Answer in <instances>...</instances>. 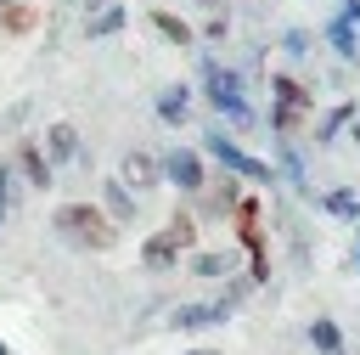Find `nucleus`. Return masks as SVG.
<instances>
[{
  "label": "nucleus",
  "mask_w": 360,
  "mask_h": 355,
  "mask_svg": "<svg viewBox=\"0 0 360 355\" xmlns=\"http://www.w3.org/2000/svg\"><path fill=\"white\" fill-rule=\"evenodd\" d=\"M270 169H276V175H281V180H292V186H304V163H298V152H292V147H287V135H281V158H276V163H270Z\"/></svg>",
  "instance_id": "nucleus-20"
},
{
  "label": "nucleus",
  "mask_w": 360,
  "mask_h": 355,
  "mask_svg": "<svg viewBox=\"0 0 360 355\" xmlns=\"http://www.w3.org/2000/svg\"><path fill=\"white\" fill-rule=\"evenodd\" d=\"M225 34H231L225 17H208V23H202V39H225Z\"/></svg>",
  "instance_id": "nucleus-24"
},
{
  "label": "nucleus",
  "mask_w": 360,
  "mask_h": 355,
  "mask_svg": "<svg viewBox=\"0 0 360 355\" xmlns=\"http://www.w3.org/2000/svg\"><path fill=\"white\" fill-rule=\"evenodd\" d=\"M0 225H6V208H0Z\"/></svg>",
  "instance_id": "nucleus-29"
},
{
  "label": "nucleus",
  "mask_w": 360,
  "mask_h": 355,
  "mask_svg": "<svg viewBox=\"0 0 360 355\" xmlns=\"http://www.w3.org/2000/svg\"><path fill=\"white\" fill-rule=\"evenodd\" d=\"M231 265H236V254H197V259H191L197 276H225Z\"/></svg>",
  "instance_id": "nucleus-21"
},
{
  "label": "nucleus",
  "mask_w": 360,
  "mask_h": 355,
  "mask_svg": "<svg viewBox=\"0 0 360 355\" xmlns=\"http://www.w3.org/2000/svg\"><path fill=\"white\" fill-rule=\"evenodd\" d=\"M118 28H124V6L112 0V6H96V11H90L84 39H107V34H118Z\"/></svg>",
  "instance_id": "nucleus-14"
},
{
  "label": "nucleus",
  "mask_w": 360,
  "mask_h": 355,
  "mask_svg": "<svg viewBox=\"0 0 360 355\" xmlns=\"http://www.w3.org/2000/svg\"><path fill=\"white\" fill-rule=\"evenodd\" d=\"M354 113H360L354 101H338V107H332V113H326V118L315 124V135H321V141H332L338 130H349V118H354Z\"/></svg>",
  "instance_id": "nucleus-19"
},
{
  "label": "nucleus",
  "mask_w": 360,
  "mask_h": 355,
  "mask_svg": "<svg viewBox=\"0 0 360 355\" xmlns=\"http://www.w3.org/2000/svg\"><path fill=\"white\" fill-rule=\"evenodd\" d=\"M281 45H287L292 56H304V51H309V34H304V28H287V34H281Z\"/></svg>",
  "instance_id": "nucleus-23"
},
{
  "label": "nucleus",
  "mask_w": 360,
  "mask_h": 355,
  "mask_svg": "<svg viewBox=\"0 0 360 355\" xmlns=\"http://www.w3.org/2000/svg\"><path fill=\"white\" fill-rule=\"evenodd\" d=\"M225 316H231V299H219V304H186V310H174V327L191 332V327H214Z\"/></svg>",
  "instance_id": "nucleus-11"
},
{
  "label": "nucleus",
  "mask_w": 360,
  "mask_h": 355,
  "mask_svg": "<svg viewBox=\"0 0 360 355\" xmlns=\"http://www.w3.org/2000/svg\"><path fill=\"white\" fill-rule=\"evenodd\" d=\"M202 101L219 113V118H231V124H253V107H248V90H242V73L236 68H225V62H214V56H202Z\"/></svg>",
  "instance_id": "nucleus-2"
},
{
  "label": "nucleus",
  "mask_w": 360,
  "mask_h": 355,
  "mask_svg": "<svg viewBox=\"0 0 360 355\" xmlns=\"http://www.w3.org/2000/svg\"><path fill=\"white\" fill-rule=\"evenodd\" d=\"M191 355H214V349H191Z\"/></svg>",
  "instance_id": "nucleus-27"
},
{
  "label": "nucleus",
  "mask_w": 360,
  "mask_h": 355,
  "mask_svg": "<svg viewBox=\"0 0 360 355\" xmlns=\"http://www.w3.org/2000/svg\"><path fill=\"white\" fill-rule=\"evenodd\" d=\"M0 6H6V0H0Z\"/></svg>",
  "instance_id": "nucleus-31"
},
{
  "label": "nucleus",
  "mask_w": 360,
  "mask_h": 355,
  "mask_svg": "<svg viewBox=\"0 0 360 355\" xmlns=\"http://www.w3.org/2000/svg\"><path fill=\"white\" fill-rule=\"evenodd\" d=\"M51 225H56L68 242H79L84 254H107V248H112V237H118L112 214H107V208H96V203H62V208L51 214Z\"/></svg>",
  "instance_id": "nucleus-1"
},
{
  "label": "nucleus",
  "mask_w": 360,
  "mask_h": 355,
  "mask_svg": "<svg viewBox=\"0 0 360 355\" xmlns=\"http://www.w3.org/2000/svg\"><path fill=\"white\" fill-rule=\"evenodd\" d=\"M321 39H326V45H332V51H338V56H343L349 68L360 62V28H354V17L332 11V17H326V28H321Z\"/></svg>",
  "instance_id": "nucleus-8"
},
{
  "label": "nucleus",
  "mask_w": 360,
  "mask_h": 355,
  "mask_svg": "<svg viewBox=\"0 0 360 355\" xmlns=\"http://www.w3.org/2000/svg\"><path fill=\"white\" fill-rule=\"evenodd\" d=\"M118 180H124V186H135V192H146V186H158V180H163V163H158L152 152H124Z\"/></svg>",
  "instance_id": "nucleus-10"
},
{
  "label": "nucleus",
  "mask_w": 360,
  "mask_h": 355,
  "mask_svg": "<svg viewBox=\"0 0 360 355\" xmlns=\"http://www.w3.org/2000/svg\"><path fill=\"white\" fill-rule=\"evenodd\" d=\"M11 169H17L34 192H51V180H56V163H51V158H45V147H39V141H28V135L11 147Z\"/></svg>",
  "instance_id": "nucleus-6"
},
{
  "label": "nucleus",
  "mask_w": 360,
  "mask_h": 355,
  "mask_svg": "<svg viewBox=\"0 0 360 355\" xmlns=\"http://www.w3.org/2000/svg\"><path fill=\"white\" fill-rule=\"evenodd\" d=\"M152 113H158L163 124H186V118H191V85H180V79L163 85V90L152 96Z\"/></svg>",
  "instance_id": "nucleus-9"
},
{
  "label": "nucleus",
  "mask_w": 360,
  "mask_h": 355,
  "mask_svg": "<svg viewBox=\"0 0 360 355\" xmlns=\"http://www.w3.org/2000/svg\"><path fill=\"white\" fill-rule=\"evenodd\" d=\"M349 130H354V141H360V113H354V118H349Z\"/></svg>",
  "instance_id": "nucleus-26"
},
{
  "label": "nucleus",
  "mask_w": 360,
  "mask_h": 355,
  "mask_svg": "<svg viewBox=\"0 0 360 355\" xmlns=\"http://www.w3.org/2000/svg\"><path fill=\"white\" fill-rule=\"evenodd\" d=\"M338 11H343V17H354V28H360V0H343Z\"/></svg>",
  "instance_id": "nucleus-25"
},
{
  "label": "nucleus",
  "mask_w": 360,
  "mask_h": 355,
  "mask_svg": "<svg viewBox=\"0 0 360 355\" xmlns=\"http://www.w3.org/2000/svg\"><path fill=\"white\" fill-rule=\"evenodd\" d=\"M276 101H281V107H292L298 118H309V107H315V101H309V85H304V79H292V73H276Z\"/></svg>",
  "instance_id": "nucleus-13"
},
{
  "label": "nucleus",
  "mask_w": 360,
  "mask_h": 355,
  "mask_svg": "<svg viewBox=\"0 0 360 355\" xmlns=\"http://www.w3.org/2000/svg\"><path fill=\"white\" fill-rule=\"evenodd\" d=\"M158 163H163V180L180 186V192H202V186H208V163H202L197 147H174V152H163Z\"/></svg>",
  "instance_id": "nucleus-5"
},
{
  "label": "nucleus",
  "mask_w": 360,
  "mask_h": 355,
  "mask_svg": "<svg viewBox=\"0 0 360 355\" xmlns=\"http://www.w3.org/2000/svg\"><path fill=\"white\" fill-rule=\"evenodd\" d=\"M321 208L338 214V220H360V192H354V186H338V192L321 197Z\"/></svg>",
  "instance_id": "nucleus-17"
},
{
  "label": "nucleus",
  "mask_w": 360,
  "mask_h": 355,
  "mask_svg": "<svg viewBox=\"0 0 360 355\" xmlns=\"http://www.w3.org/2000/svg\"><path fill=\"white\" fill-rule=\"evenodd\" d=\"M354 254H360V237H354Z\"/></svg>",
  "instance_id": "nucleus-28"
},
{
  "label": "nucleus",
  "mask_w": 360,
  "mask_h": 355,
  "mask_svg": "<svg viewBox=\"0 0 360 355\" xmlns=\"http://www.w3.org/2000/svg\"><path fill=\"white\" fill-rule=\"evenodd\" d=\"M0 208H6V214L17 208V169H11V158L0 163Z\"/></svg>",
  "instance_id": "nucleus-22"
},
{
  "label": "nucleus",
  "mask_w": 360,
  "mask_h": 355,
  "mask_svg": "<svg viewBox=\"0 0 360 355\" xmlns=\"http://www.w3.org/2000/svg\"><path fill=\"white\" fill-rule=\"evenodd\" d=\"M34 23H39V11H34L28 0H6V6H0V34L22 39V34H34Z\"/></svg>",
  "instance_id": "nucleus-12"
},
{
  "label": "nucleus",
  "mask_w": 360,
  "mask_h": 355,
  "mask_svg": "<svg viewBox=\"0 0 360 355\" xmlns=\"http://www.w3.org/2000/svg\"><path fill=\"white\" fill-rule=\"evenodd\" d=\"M202 152H208V158H219V163H225V175H248V180H276V169H270V163H259L253 152H242V147H236V141H231L225 130H208V135H202Z\"/></svg>",
  "instance_id": "nucleus-4"
},
{
  "label": "nucleus",
  "mask_w": 360,
  "mask_h": 355,
  "mask_svg": "<svg viewBox=\"0 0 360 355\" xmlns=\"http://www.w3.org/2000/svg\"><path fill=\"white\" fill-rule=\"evenodd\" d=\"M39 147H45V158H51L56 169L79 163V152H84V147H79V130H73V118H56V124L45 130V141H39Z\"/></svg>",
  "instance_id": "nucleus-7"
},
{
  "label": "nucleus",
  "mask_w": 360,
  "mask_h": 355,
  "mask_svg": "<svg viewBox=\"0 0 360 355\" xmlns=\"http://www.w3.org/2000/svg\"><path fill=\"white\" fill-rule=\"evenodd\" d=\"M0 355H6V344H0Z\"/></svg>",
  "instance_id": "nucleus-30"
},
{
  "label": "nucleus",
  "mask_w": 360,
  "mask_h": 355,
  "mask_svg": "<svg viewBox=\"0 0 360 355\" xmlns=\"http://www.w3.org/2000/svg\"><path fill=\"white\" fill-rule=\"evenodd\" d=\"M191 248H197V225H191V214L180 208L163 231H152V237L141 242V259H146L152 270H163V265H174V259H180V254H191Z\"/></svg>",
  "instance_id": "nucleus-3"
},
{
  "label": "nucleus",
  "mask_w": 360,
  "mask_h": 355,
  "mask_svg": "<svg viewBox=\"0 0 360 355\" xmlns=\"http://www.w3.org/2000/svg\"><path fill=\"white\" fill-rule=\"evenodd\" d=\"M152 28H158L169 45H197V28H191L186 17H174V11H152Z\"/></svg>",
  "instance_id": "nucleus-15"
},
{
  "label": "nucleus",
  "mask_w": 360,
  "mask_h": 355,
  "mask_svg": "<svg viewBox=\"0 0 360 355\" xmlns=\"http://www.w3.org/2000/svg\"><path fill=\"white\" fill-rule=\"evenodd\" d=\"M101 203L112 208V225L135 220V203H129V186H124V180H107V197H101Z\"/></svg>",
  "instance_id": "nucleus-18"
},
{
  "label": "nucleus",
  "mask_w": 360,
  "mask_h": 355,
  "mask_svg": "<svg viewBox=\"0 0 360 355\" xmlns=\"http://www.w3.org/2000/svg\"><path fill=\"white\" fill-rule=\"evenodd\" d=\"M309 344H315L321 355H343V327H338L332 316H315V321H309Z\"/></svg>",
  "instance_id": "nucleus-16"
}]
</instances>
